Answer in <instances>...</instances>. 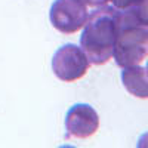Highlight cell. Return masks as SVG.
I'll use <instances>...</instances> for the list:
<instances>
[{
    "instance_id": "cell-11",
    "label": "cell",
    "mask_w": 148,
    "mask_h": 148,
    "mask_svg": "<svg viewBox=\"0 0 148 148\" xmlns=\"http://www.w3.org/2000/svg\"><path fill=\"white\" fill-rule=\"evenodd\" d=\"M145 70H147V73H148V64H147V68H145Z\"/></svg>"
},
{
    "instance_id": "cell-5",
    "label": "cell",
    "mask_w": 148,
    "mask_h": 148,
    "mask_svg": "<svg viewBox=\"0 0 148 148\" xmlns=\"http://www.w3.org/2000/svg\"><path fill=\"white\" fill-rule=\"evenodd\" d=\"M99 127V116L93 107L88 104L73 105L65 116L67 138H89Z\"/></svg>"
},
{
    "instance_id": "cell-9",
    "label": "cell",
    "mask_w": 148,
    "mask_h": 148,
    "mask_svg": "<svg viewBox=\"0 0 148 148\" xmlns=\"http://www.w3.org/2000/svg\"><path fill=\"white\" fill-rule=\"evenodd\" d=\"M80 2H83L86 6H92V8H99V6H104L107 5L110 0H80Z\"/></svg>"
},
{
    "instance_id": "cell-4",
    "label": "cell",
    "mask_w": 148,
    "mask_h": 148,
    "mask_svg": "<svg viewBox=\"0 0 148 148\" xmlns=\"http://www.w3.org/2000/svg\"><path fill=\"white\" fill-rule=\"evenodd\" d=\"M88 16V6L80 0H55L49 10L51 24L64 34H73L82 30Z\"/></svg>"
},
{
    "instance_id": "cell-3",
    "label": "cell",
    "mask_w": 148,
    "mask_h": 148,
    "mask_svg": "<svg viewBox=\"0 0 148 148\" xmlns=\"http://www.w3.org/2000/svg\"><path fill=\"white\" fill-rule=\"evenodd\" d=\"M89 59L83 49L68 43L61 46L52 58V71L62 82H76L82 79L89 70Z\"/></svg>"
},
{
    "instance_id": "cell-6",
    "label": "cell",
    "mask_w": 148,
    "mask_h": 148,
    "mask_svg": "<svg viewBox=\"0 0 148 148\" xmlns=\"http://www.w3.org/2000/svg\"><path fill=\"white\" fill-rule=\"evenodd\" d=\"M121 82L129 93L148 99V73L139 65L126 67L121 71Z\"/></svg>"
},
{
    "instance_id": "cell-7",
    "label": "cell",
    "mask_w": 148,
    "mask_h": 148,
    "mask_svg": "<svg viewBox=\"0 0 148 148\" xmlns=\"http://www.w3.org/2000/svg\"><path fill=\"white\" fill-rule=\"evenodd\" d=\"M132 12L135 14V16L138 18V21L141 24L148 27V0H142L141 5L136 6L135 9H132Z\"/></svg>"
},
{
    "instance_id": "cell-2",
    "label": "cell",
    "mask_w": 148,
    "mask_h": 148,
    "mask_svg": "<svg viewBox=\"0 0 148 148\" xmlns=\"http://www.w3.org/2000/svg\"><path fill=\"white\" fill-rule=\"evenodd\" d=\"M113 56L121 68L139 65L148 56V27L138 21L132 10H120Z\"/></svg>"
},
{
    "instance_id": "cell-1",
    "label": "cell",
    "mask_w": 148,
    "mask_h": 148,
    "mask_svg": "<svg viewBox=\"0 0 148 148\" xmlns=\"http://www.w3.org/2000/svg\"><path fill=\"white\" fill-rule=\"evenodd\" d=\"M120 10L114 6H99L92 10L80 37V47L93 65H104L113 58L119 31Z\"/></svg>"
},
{
    "instance_id": "cell-8",
    "label": "cell",
    "mask_w": 148,
    "mask_h": 148,
    "mask_svg": "<svg viewBox=\"0 0 148 148\" xmlns=\"http://www.w3.org/2000/svg\"><path fill=\"white\" fill-rule=\"evenodd\" d=\"M142 0H111L113 6L119 10H132L141 5Z\"/></svg>"
},
{
    "instance_id": "cell-10",
    "label": "cell",
    "mask_w": 148,
    "mask_h": 148,
    "mask_svg": "<svg viewBox=\"0 0 148 148\" xmlns=\"http://www.w3.org/2000/svg\"><path fill=\"white\" fill-rule=\"evenodd\" d=\"M138 147H148V133L142 135L139 138V142H138Z\"/></svg>"
}]
</instances>
